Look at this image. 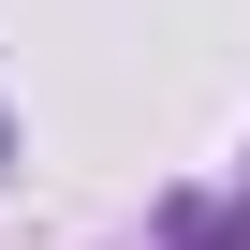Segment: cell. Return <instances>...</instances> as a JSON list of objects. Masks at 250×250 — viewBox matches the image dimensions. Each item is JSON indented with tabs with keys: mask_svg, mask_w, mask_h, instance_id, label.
I'll list each match as a JSON object with an SVG mask.
<instances>
[{
	"mask_svg": "<svg viewBox=\"0 0 250 250\" xmlns=\"http://www.w3.org/2000/svg\"><path fill=\"white\" fill-rule=\"evenodd\" d=\"M0 162H15V118H0Z\"/></svg>",
	"mask_w": 250,
	"mask_h": 250,
	"instance_id": "6da1fadb",
	"label": "cell"
}]
</instances>
